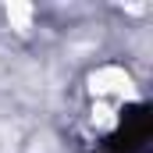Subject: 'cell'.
Here are the masks:
<instances>
[{
  "mask_svg": "<svg viewBox=\"0 0 153 153\" xmlns=\"http://www.w3.org/2000/svg\"><path fill=\"white\" fill-rule=\"evenodd\" d=\"M89 85L96 96H128V100L135 96V82L125 68H100V71H93Z\"/></svg>",
  "mask_w": 153,
  "mask_h": 153,
  "instance_id": "1",
  "label": "cell"
},
{
  "mask_svg": "<svg viewBox=\"0 0 153 153\" xmlns=\"http://www.w3.org/2000/svg\"><path fill=\"white\" fill-rule=\"evenodd\" d=\"M7 22H11V29H18V32H29V29H32V7L14 0V4L7 7Z\"/></svg>",
  "mask_w": 153,
  "mask_h": 153,
  "instance_id": "2",
  "label": "cell"
}]
</instances>
